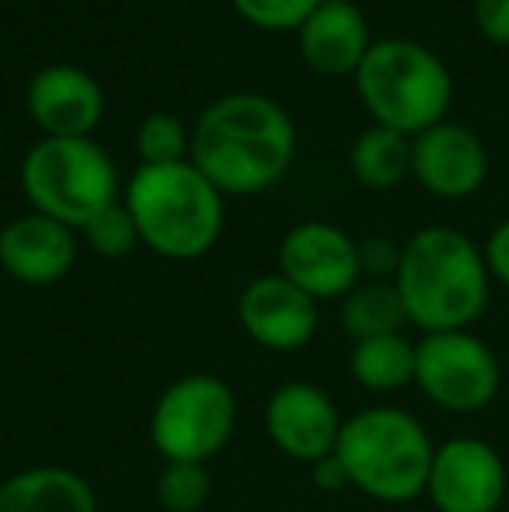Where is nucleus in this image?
Instances as JSON below:
<instances>
[{
	"label": "nucleus",
	"mask_w": 509,
	"mask_h": 512,
	"mask_svg": "<svg viewBox=\"0 0 509 512\" xmlns=\"http://www.w3.org/2000/svg\"><path fill=\"white\" fill-rule=\"evenodd\" d=\"M77 262V241L67 223L28 213L0 230V265L25 286L60 283Z\"/></svg>",
	"instance_id": "nucleus-15"
},
{
	"label": "nucleus",
	"mask_w": 509,
	"mask_h": 512,
	"mask_svg": "<svg viewBox=\"0 0 509 512\" xmlns=\"http://www.w3.org/2000/svg\"><path fill=\"white\" fill-rule=\"evenodd\" d=\"M415 387L450 415H475L499 398L503 366L475 331H436L415 342Z\"/></svg>",
	"instance_id": "nucleus-8"
},
{
	"label": "nucleus",
	"mask_w": 509,
	"mask_h": 512,
	"mask_svg": "<svg viewBox=\"0 0 509 512\" xmlns=\"http://www.w3.org/2000/svg\"><path fill=\"white\" fill-rule=\"evenodd\" d=\"M311 478L321 492H342V488H349V474H346V464L339 460V453H328V457L314 460Z\"/></svg>",
	"instance_id": "nucleus-28"
},
{
	"label": "nucleus",
	"mask_w": 509,
	"mask_h": 512,
	"mask_svg": "<svg viewBox=\"0 0 509 512\" xmlns=\"http://www.w3.org/2000/svg\"><path fill=\"white\" fill-rule=\"evenodd\" d=\"M349 373L370 394H394L415 384V342L405 335H381L353 342Z\"/></svg>",
	"instance_id": "nucleus-18"
},
{
	"label": "nucleus",
	"mask_w": 509,
	"mask_h": 512,
	"mask_svg": "<svg viewBox=\"0 0 509 512\" xmlns=\"http://www.w3.org/2000/svg\"><path fill=\"white\" fill-rule=\"evenodd\" d=\"M342 422L346 418L339 415L335 401L321 387L304 384V380L276 387L262 411L265 436L276 443V450L307 467L335 453Z\"/></svg>",
	"instance_id": "nucleus-11"
},
{
	"label": "nucleus",
	"mask_w": 509,
	"mask_h": 512,
	"mask_svg": "<svg viewBox=\"0 0 509 512\" xmlns=\"http://www.w3.org/2000/svg\"><path fill=\"white\" fill-rule=\"evenodd\" d=\"M509 492L503 453L478 436H454L436 446L426 495L436 512H499Z\"/></svg>",
	"instance_id": "nucleus-9"
},
{
	"label": "nucleus",
	"mask_w": 509,
	"mask_h": 512,
	"mask_svg": "<svg viewBox=\"0 0 509 512\" xmlns=\"http://www.w3.org/2000/svg\"><path fill=\"white\" fill-rule=\"evenodd\" d=\"M475 25L496 46H509V0H475Z\"/></svg>",
	"instance_id": "nucleus-26"
},
{
	"label": "nucleus",
	"mask_w": 509,
	"mask_h": 512,
	"mask_svg": "<svg viewBox=\"0 0 509 512\" xmlns=\"http://www.w3.org/2000/svg\"><path fill=\"white\" fill-rule=\"evenodd\" d=\"M297 150L290 115L265 95L213 102L192 133V164L220 196H252L286 175Z\"/></svg>",
	"instance_id": "nucleus-1"
},
{
	"label": "nucleus",
	"mask_w": 509,
	"mask_h": 512,
	"mask_svg": "<svg viewBox=\"0 0 509 512\" xmlns=\"http://www.w3.org/2000/svg\"><path fill=\"white\" fill-rule=\"evenodd\" d=\"M81 230H84L88 248L102 258H126L129 251L136 248V241H140V230H136V220L126 209V203L105 206L102 213L91 216Z\"/></svg>",
	"instance_id": "nucleus-22"
},
{
	"label": "nucleus",
	"mask_w": 509,
	"mask_h": 512,
	"mask_svg": "<svg viewBox=\"0 0 509 512\" xmlns=\"http://www.w3.org/2000/svg\"><path fill=\"white\" fill-rule=\"evenodd\" d=\"M363 105L394 133L419 136L443 122L454 98V77L443 60L415 39L374 42L356 70Z\"/></svg>",
	"instance_id": "nucleus-5"
},
{
	"label": "nucleus",
	"mask_w": 509,
	"mask_h": 512,
	"mask_svg": "<svg viewBox=\"0 0 509 512\" xmlns=\"http://www.w3.org/2000/svg\"><path fill=\"white\" fill-rule=\"evenodd\" d=\"M321 4H353V0H321Z\"/></svg>",
	"instance_id": "nucleus-29"
},
{
	"label": "nucleus",
	"mask_w": 509,
	"mask_h": 512,
	"mask_svg": "<svg viewBox=\"0 0 509 512\" xmlns=\"http://www.w3.org/2000/svg\"><path fill=\"white\" fill-rule=\"evenodd\" d=\"M300 32V56L321 77L356 74L370 53V32L356 4H321Z\"/></svg>",
	"instance_id": "nucleus-16"
},
{
	"label": "nucleus",
	"mask_w": 509,
	"mask_h": 512,
	"mask_svg": "<svg viewBox=\"0 0 509 512\" xmlns=\"http://www.w3.org/2000/svg\"><path fill=\"white\" fill-rule=\"evenodd\" d=\"M279 276L314 300L349 297L360 286V251L332 223H300L279 244Z\"/></svg>",
	"instance_id": "nucleus-10"
},
{
	"label": "nucleus",
	"mask_w": 509,
	"mask_h": 512,
	"mask_svg": "<svg viewBox=\"0 0 509 512\" xmlns=\"http://www.w3.org/2000/svg\"><path fill=\"white\" fill-rule=\"evenodd\" d=\"M140 241L175 262L203 258L224 230V199L189 161L140 164L126 192Z\"/></svg>",
	"instance_id": "nucleus-4"
},
{
	"label": "nucleus",
	"mask_w": 509,
	"mask_h": 512,
	"mask_svg": "<svg viewBox=\"0 0 509 512\" xmlns=\"http://www.w3.org/2000/svg\"><path fill=\"white\" fill-rule=\"evenodd\" d=\"M241 18H248L258 28L269 32H290L300 28L314 11L321 7V0H234Z\"/></svg>",
	"instance_id": "nucleus-24"
},
{
	"label": "nucleus",
	"mask_w": 509,
	"mask_h": 512,
	"mask_svg": "<svg viewBox=\"0 0 509 512\" xmlns=\"http://www.w3.org/2000/svg\"><path fill=\"white\" fill-rule=\"evenodd\" d=\"M213 481L206 464H189V460H164L157 474V502L168 512H199L210 502Z\"/></svg>",
	"instance_id": "nucleus-21"
},
{
	"label": "nucleus",
	"mask_w": 509,
	"mask_h": 512,
	"mask_svg": "<svg viewBox=\"0 0 509 512\" xmlns=\"http://www.w3.org/2000/svg\"><path fill=\"white\" fill-rule=\"evenodd\" d=\"M238 425V398L213 373H189L168 384L150 411V443L164 460L206 464L227 446Z\"/></svg>",
	"instance_id": "nucleus-7"
},
{
	"label": "nucleus",
	"mask_w": 509,
	"mask_h": 512,
	"mask_svg": "<svg viewBox=\"0 0 509 512\" xmlns=\"http://www.w3.org/2000/svg\"><path fill=\"white\" fill-rule=\"evenodd\" d=\"M408 324L405 304L394 283H360L349 297H342V328L353 342L381 335H401Z\"/></svg>",
	"instance_id": "nucleus-20"
},
{
	"label": "nucleus",
	"mask_w": 509,
	"mask_h": 512,
	"mask_svg": "<svg viewBox=\"0 0 509 512\" xmlns=\"http://www.w3.org/2000/svg\"><path fill=\"white\" fill-rule=\"evenodd\" d=\"M238 321L248 338L269 352H297L318 331V300L286 276H258L238 300Z\"/></svg>",
	"instance_id": "nucleus-13"
},
{
	"label": "nucleus",
	"mask_w": 509,
	"mask_h": 512,
	"mask_svg": "<svg viewBox=\"0 0 509 512\" xmlns=\"http://www.w3.org/2000/svg\"><path fill=\"white\" fill-rule=\"evenodd\" d=\"M102 88L98 81L81 67L56 63L32 77L28 84V112L46 129V136L56 140H81L102 119Z\"/></svg>",
	"instance_id": "nucleus-14"
},
{
	"label": "nucleus",
	"mask_w": 509,
	"mask_h": 512,
	"mask_svg": "<svg viewBox=\"0 0 509 512\" xmlns=\"http://www.w3.org/2000/svg\"><path fill=\"white\" fill-rule=\"evenodd\" d=\"M0 512H98V495L70 467H28L0 481Z\"/></svg>",
	"instance_id": "nucleus-17"
},
{
	"label": "nucleus",
	"mask_w": 509,
	"mask_h": 512,
	"mask_svg": "<svg viewBox=\"0 0 509 512\" xmlns=\"http://www.w3.org/2000/svg\"><path fill=\"white\" fill-rule=\"evenodd\" d=\"M21 189L35 213L53 216L70 230L116 203V168L109 154L88 136L56 140L46 136L21 164Z\"/></svg>",
	"instance_id": "nucleus-6"
},
{
	"label": "nucleus",
	"mask_w": 509,
	"mask_h": 512,
	"mask_svg": "<svg viewBox=\"0 0 509 512\" xmlns=\"http://www.w3.org/2000/svg\"><path fill=\"white\" fill-rule=\"evenodd\" d=\"M335 453L346 464L349 488L387 506H405L426 495L436 443L412 411L374 405L342 422Z\"/></svg>",
	"instance_id": "nucleus-3"
},
{
	"label": "nucleus",
	"mask_w": 509,
	"mask_h": 512,
	"mask_svg": "<svg viewBox=\"0 0 509 512\" xmlns=\"http://www.w3.org/2000/svg\"><path fill=\"white\" fill-rule=\"evenodd\" d=\"M360 251V276H367L370 283H394L401 265V244H394L391 237H367L356 244Z\"/></svg>",
	"instance_id": "nucleus-25"
},
{
	"label": "nucleus",
	"mask_w": 509,
	"mask_h": 512,
	"mask_svg": "<svg viewBox=\"0 0 509 512\" xmlns=\"http://www.w3.org/2000/svg\"><path fill=\"white\" fill-rule=\"evenodd\" d=\"M412 175L429 196L468 199L489 178V150L475 129L443 119L412 140Z\"/></svg>",
	"instance_id": "nucleus-12"
},
{
	"label": "nucleus",
	"mask_w": 509,
	"mask_h": 512,
	"mask_svg": "<svg viewBox=\"0 0 509 512\" xmlns=\"http://www.w3.org/2000/svg\"><path fill=\"white\" fill-rule=\"evenodd\" d=\"M185 150H189V136L175 115L154 112L136 129V154L143 157V164H178L185 161Z\"/></svg>",
	"instance_id": "nucleus-23"
},
{
	"label": "nucleus",
	"mask_w": 509,
	"mask_h": 512,
	"mask_svg": "<svg viewBox=\"0 0 509 512\" xmlns=\"http://www.w3.org/2000/svg\"><path fill=\"white\" fill-rule=\"evenodd\" d=\"M482 255H485V265H489L492 283H499L509 290V220H503L496 230H492Z\"/></svg>",
	"instance_id": "nucleus-27"
},
{
	"label": "nucleus",
	"mask_w": 509,
	"mask_h": 512,
	"mask_svg": "<svg viewBox=\"0 0 509 512\" xmlns=\"http://www.w3.org/2000/svg\"><path fill=\"white\" fill-rule=\"evenodd\" d=\"M394 286L408 324L422 335L471 331L492 300V276L482 248L454 227H426L408 237L401 244Z\"/></svg>",
	"instance_id": "nucleus-2"
},
{
	"label": "nucleus",
	"mask_w": 509,
	"mask_h": 512,
	"mask_svg": "<svg viewBox=\"0 0 509 512\" xmlns=\"http://www.w3.org/2000/svg\"><path fill=\"white\" fill-rule=\"evenodd\" d=\"M353 175L367 189L391 192L412 175V140L387 126H370L353 143Z\"/></svg>",
	"instance_id": "nucleus-19"
}]
</instances>
